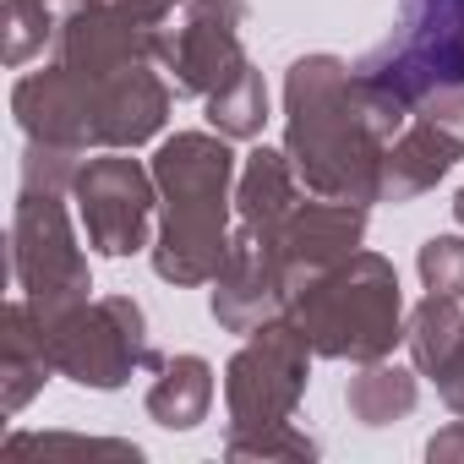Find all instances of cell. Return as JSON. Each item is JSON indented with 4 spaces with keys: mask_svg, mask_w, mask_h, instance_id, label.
<instances>
[{
    "mask_svg": "<svg viewBox=\"0 0 464 464\" xmlns=\"http://www.w3.org/2000/svg\"><path fill=\"white\" fill-rule=\"evenodd\" d=\"M241 28H246L241 0H186L180 17H169L164 28V61H159L175 77V93L213 99L224 82H236L252 66Z\"/></svg>",
    "mask_w": 464,
    "mask_h": 464,
    "instance_id": "9",
    "label": "cell"
},
{
    "mask_svg": "<svg viewBox=\"0 0 464 464\" xmlns=\"http://www.w3.org/2000/svg\"><path fill=\"white\" fill-rule=\"evenodd\" d=\"M366 241V202H339V197H323V202H301L290 213V224L279 229V252H285V268L295 285L339 268L344 257H355Z\"/></svg>",
    "mask_w": 464,
    "mask_h": 464,
    "instance_id": "13",
    "label": "cell"
},
{
    "mask_svg": "<svg viewBox=\"0 0 464 464\" xmlns=\"http://www.w3.org/2000/svg\"><path fill=\"white\" fill-rule=\"evenodd\" d=\"M224 459H257V464H279V459H317V442L290 420L257 437H224Z\"/></svg>",
    "mask_w": 464,
    "mask_h": 464,
    "instance_id": "22",
    "label": "cell"
},
{
    "mask_svg": "<svg viewBox=\"0 0 464 464\" xmlns=\"http://www.w3.org/2000/svg\"><path fill=\"white\" fill-rule=\"evenodd\" d=\"M23 453H126V459H142L131 442H99V437H61V431H44V437H12L6 442V459H23Z\"/></svg>",
    "mask_w": 464,
    "mask_h": 464,
    "instance_id": "23",
    "label": "cell"
},
{
    "mask_svg": "<svg viewBox=\"0 0 464 464\" xmlns=\"http://www.w3.org/2000/svg\"><path fill=\"white\" fill-rule=\"evenodd\" d=\"M202 110H208V126L218 137H229V142L263 137V126H268V82H263V72L246 66L236 82H224L213 99H202Z\"/></svg>",
    "mask_w": 464,
    "mask_h": 464,
    "instance_id": "18",
    "label": "cell"
},
{
    "mask_svg": "<svg viewBox=\"0 0 464 464\" xmlns=\"http://www.w3.org/2000/svg\"><path fill=\"white\" fill-rule=\"evenodd\" d=\"M39 334L44 350L55 361V377H72L82 388L115 393L126 388L142 366H159L153 339H148V317L131 295H88L82 306L66 312H39Z\"/></svg>",
    "mask_w": 464,
    "mask_h": 464,
    "instance_id": "5",
    "label": "cell"
},
{
    "mask_svg": "<svg viewBox=\"0 0 464 464\" xmlns=\"http://www.w3.org/2000/svg\"><path fill=\"white\" fill-rule=\"evenodd\" d=\"M301 208V175L290 164L285 148H257L241 164L236 180V218L263 241H279V229L290 224V213Z\"/></svg>",
    "mask_w": 464,
    "mask_h": 464,
    "instance_id": "15",
    "label": "cell"
},
{
    "mask_svg": "<svg viewBox=\"0 0 464 464\" xmlns=\"http://www.w3.org/2000/svg\"><path fill=\"white\" fill-rule=\"evenodd\" d=\"M153 388H148V420L164 431H191L208 420L213 410V366L202 355H169L153 366Z\"/></svg>",
    "mask_w": 464,
    "mask_h": 464,
    "instance_id": "16",
    "label": "cell"
},
{
    "mask_svg": "<svg viewBox=\"0 0 464 464\" xmlns=\"http://www.w3.org/2000/svg\"><path fill=\"white\" fill-rule=\"evenodd\" d=\"M426 459H431V464H448V459H464V420H453L448 431H437V437L426 442Z\"/></svg>",
    "mask_w": 464,
    "mask_h": 464,
    "instance_id": "26",
    "label": "cell"
},
{
    "mask_svg": "<svg viewBox=\"0 0 464 464\" xmlns=\"http://www.w3.org/2000/svg\"><path fill=\"white\" fill-rule=\"evenodd\" d=\"M82 6H110V12H126V17L153 23V28H169V17H175V0H82Z\"/></svg>",
    "mask_w": 464,
    "mask_h": 464,
    "instance_id": "25",
    "label": "cell"
},
{
    "mask_svg": "<svg viewBox=\"0 0 464 464\" xmlns=\"http://www.w3.org/2000/svg\"><path fill=\"white\" fill-rule=\"evenodd\" d=\"M0 34H6V66H28L34 55H44V44H55L61 17L34 12V6H23V0H6V12H0Z\"/></svg>",
    "mask_w": 464,
    "mask_h": 464,
    "instance_id": "20",
    "label": "cell"
},
{
    "mask_svg": "<svg viewBox=\"0 0 464 464\" xmlns=\"http://www.w3.org/2000/svg\"><path fill=\"white\" fill-rule=\"evenodd\" d=\"M50 377H55V361L44 350L39 312H34L28 295H17V301H6V312H0V410L23 415Z\"/></svg>",
    "mask_w": 464,
    "mask_h": 464,
    "instance_id": "14",
    "label": "cell"
},
{
    "mask_svg": "<svg viewBox=\"0 0 464 464\" xmlns=\"http://www.w3.org/2000/svg\"><path fill=\"white\" fill-rule=\"evenodd\" d=\"M459 306H464V301H453V295H431V290H426V301L410 312V323H404V344H410L420 377H437V366H442L448 350L459 344V328H464V312H459Z\"/></svg>",
    "mask_w": 464,
    "mask_h": 464,
    "instance_id": "19",
    "label": "cell"
},
{
    "mask_svg": "<svg viewBox=\"0 0 464 464\" xmlns=\"http://www.w3.org/2000/svg\"><path fill=\"white\" fill-rule=\"evenodd\" d=\"M404 110L382 104L339 55H301L285 72V153L312 197L382 202V159Z\"/></svg>",
    "mask_w": 464,
    "mask_h": 464,
    "instance_id": "1",
    "label": "cell"
},
{
    "mask_svg": "<svg viewBox=\"0 0 464 464\" xmlns=\"http://www.w3.org/2000/svg\"><path fill=\"white\" fill-rule=\"evenodd\" d=\"M464 159V88H442L420 99L382 159V202L426 197L453 164Z\"/></svg>",
    "mask_w": 464,
    "mask_h": 464,
    "instance_id": "10",
    "label": "cell"
},
{
    "mask_svg": "<svg viewBox=\"0 0 464 464\" xmlns=\"http://www.w3.org/2000/svg\"><path fill=\"white\" fill-rule=\"evenodd\" d=\"M312 377V344L290 317L263 323L246 334V344L224 366V410L229 431L224 437H257L274 426H290Z\"/></svg>",
    "mask_w": 464,
    "mask_h": 464,
    "instance_id": "6",
    "label": "cell"
},
{
    "mask_svg": "<svg viewBox=\"0 0 464 464\" xmlns=\"http://www.w3.org/2000/svg\"><path fill=\"white\" fill-rule=\"evenodd\" d=\"M159 180V236L153 274L164 285H213L229 257V208H236L241 164L218 131H175L153 153Z\"/></svg>",
    "mask_w": 464,
    "mask_h": 464,
    "instance_id": "2",
    "label": "cell"
},
{
    "mask_svg": "<svg viewBox=\"0 0 464 464\" xmlns=\"http://www.w3.org/2000/svg\"><path fill=\"white\" fill-rule=\"evenodd\" d=\"M415 274L431 295H453L464 301V236H431L415 252Z\"/></svg>",
    "mask_w": 464,
    "mask_h": 464,
    "instance_id": "21",
    "label": "cell"
},
{
    "mask_svg": "<svg viewBox=\"0 0 464 464\" xmlns=\"http://www.w3.org/2000/svg\"><path fill=\"white\" fill-rule=\"evenodd\" d=\"M164 61V28L153 23H137L126 12H110V6H72L61 12V34H55V66H66L72 77H115V72H131V66H159Z\"/></svg>",
    "mask_w": 464,
    "mask_h": 464,
    "instance_id": "12",
    "label": "cell"
},
{
    "mask_svg": "<svg viewBox=\"0 0 464 464\" xmlns=\"http://www.w3.org/2000/svg\"><path fill=\"white\" fill-rule=\"evenodd\" d=\"M290 323L323 361H388L404 344V290L382 252H355L339 268L295 285Z\"/></svg>",
    "mask_w": 464,
    "mask_h": 464,
    "instance_id": "3",
    "label": "cell"
},
{
    "mask_svg": "<svg viewBox=\"0 0 464 464\" xmlns=\"http://www.w3.org/2000/svg\"><path fill=\"white\" fill-rule=\"evenodd\" d=\"M12 274H17V290L44 317L88 301L93 279H88V257L77 246V229H72V213H66L61 191H34V186L17 191V208H12Z\"/></svg>",
    "mask_w": 464,
    "mask_h": 464,
    "instance_id": "7",
    "label": "cell"
},
{
    "mask_svg": "<svg viewBox=\"0 0 464 464\" xmlns=\"http://www.w3.org/2000/svg\"><path fill=\"white\" fill-rule=\"evenodd\" d=\"M355 77L393 110L464 88V0H399L393 34L355 61Z\"/></svg>",
    "mask_w": 464,
    "mask_h": 464,
    "instance_id": "4",
    "label": "cell"
},
{
    "mask_svg": "<svg viewBox=\"0 0 464 464\" xmlns=\"http://www.w3.org/2000/svg\"><path fill=\"white\" fill-rule=\"evenodd\" d=\"M290 295H295V279L285 268V252L279 241H263L241 224L229 236V257L213 279V323L224 334H257L263 323L274 317H290Z\"/></svg>",
    "mask_w": 464,
    "mask_h": 464,
    "instance_id": "11",
    "label": "cell"
},
{
    "mask_svg": "<svg viewBox=\"0 0 464 464\" xmlns=\"http://www.w3.org/2000/svg\"><path fill=\"white\" fill-rule=\"evenodd\" d=\"M175 6H186V0H175Z\"/></svg>",
    "mask_w": 464,
    "mask_h": 464,
    "instance_id": "29",
    "label": "cell"
},
{
    "mask_svg": "<svg viewBox=\"0 0 464 464\" xmlns=\"http://www.w3.org/2000/svg\"><path fill=\"white\" fill-rule=\"evenodd\" d=\"M431 382H437L442 404H448V410H453V415L464 420V328H459V344L448 350V361L437 366V377H431Z\"/></svg>",
    "mask_w": 464,
    "mask_h": 464,
    "instance_id": "24",
    "label": "cell"
},
{
    "mask_svg": "<svg viewBox=\"0 0 464 464\" xmlns=\"http://www.w3.org/2000/svg\"><path fill=\"white\" fill-rule=\"evenodd\" d=\"M23 6H34V12H50V17H61V12H66V0H23Z\"/></svg>",
    "mask_w": 464,
    "mask_h": 464,
    "instance_id": "27",
    "label": "cell"
},
{
    "mask_svg": "<svg viewBox=\"0 0 464 464\" xmlns=\"http://www.w3.org/2000/svg\"><path fill=\"white\" fill-rule=\"evenodd\" d=\"M415 399H420L415 372H404V366H393V361H366V366L350 377V388H344L350 415H355L361 426H372V431L404 420V415L415 410Z\"/></svg>",
    "mask_w": 464,
    "mask_h": 464,
    "instance_id": "17",
    "label": "cell"
},
{
    "mask_svg": "<svg viewBox=\"0 0 464 464\" xmlns=\"http://www.w3.org/2000/svg\"><path fill=\"white\" fill-rule=\"evenodd\" d=\"M453 218L464 224V186H459V197H453Z\"/></svg>",
    "mask_w": 464,
    "mask_h": 464,
    "instance_id": "28",
    "label": "cell"
},
{
    "mask_svg": "<svg viewBox=\"0 0 464 464\" xmlns=\"http://www.w3.org/2000/svg\"><path fill=\"white\" fill-rule=\"evenodd\" d=\"M72 202H77L82 241L99 257H131L153 236V208H159L153 164L126 159V148H104L99 159H82Z\"/></svg>",
    "mask_w": 464,
    "mask_h": 464,
    "instance_id": "8",
    "label": "cell"
}]
</instances>
